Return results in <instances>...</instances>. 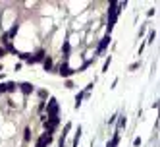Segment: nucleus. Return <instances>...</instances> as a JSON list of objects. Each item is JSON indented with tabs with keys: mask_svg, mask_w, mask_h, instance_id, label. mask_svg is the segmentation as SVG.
Instances as JSON below:
<instances>
[{
	"mask_svg": "<svg viewBox=\"0 0 160 147\" xmlns=\"http://www.w3.org/2000/svg\"><path fill=\"white\" fill-rule=\"evenodd\" d=\"M118 8H122V4H116V2H112L110 4V19H108V33H110V29L114 27V23H116V18H118V14H120V10Z\"/></svg>",
	"mask_w": 160,
	"mask_h": 147,
	"instance_id": "1",
	"label": "nucleus"
},
{
	"mask_svg": "<svg viewBox=\"0 0 160 147\" xmlns=\"http://www.w3.org/2000/svg\"><path fill=\"white\" fill-rule=\"evenodd\" d=\"M46 112H48V116H58V101L56 99H50V103H48V106H46Z\"/></svg>",
	"mask_w": 160,
	"mask_h": 147,
	"instance_id": "2",
	"label": "nucleus"
},
{
	"mask_svg": "<svg viewBox=\"0 0 160 147\" xmlns=\"http://www.w3.org/2000/svg\"><path fill=\"white\" fill-rule=\"evenodd\" d=\"M58 116H52V118H48V120H45V128L48 130V132H52V130L56 128V126H58Z\"/></svg>",
	"mask_w": 160,
	"mask_h": 147,
	"instance_id": "3",
	"label": "nucleus"
},
{
	"mask_svg": "<svg viewBox=\"0 0 160 147\" xmlns=\"http://www.w3.org/2000/svg\"><path fill=\"white\" fill-rule=\"evenodd\" d=\"M50 141H52V136H50V133H42L41 138H39V141H37V147H46Z\"/></svg>",
	"mask_w": 160,
	"mask_h": 147,
	"instance_id": "4",
	"label": "nucleus"
},
{
	"mask_svg": "<svg viewBox=\"0 0 160 147\" xmlns=\"http://www.w3.org/2000/svg\"><path fill=\"white\" fill-rule=\"evenodd\" d=\"M60 74H62V76H64V78H69V76H72L73 74V70L72 68H68V66H60Z\"/></svg>",
	"mask_w": 160,
	"mask_h": 147,
	"instance_id": "5",
	"label": "nucleus"
},
{
	"mask_svg": "<svg viewBox=\"0 0 160 147\" xmlns=\"http://www.w3.org/2000/svg\"><path fill=\"white\" fill-rule=\"evenodd\" d=\"M108 43H110V35H106L104 39L101 41V45H98V52H102V51H104L106 46H108Z\"/></svg>",
	"mask_w": 160,
	"mask_h": 147,
	"instance_id": "6",
	"label": "nucleus"
},
{
	"mask_svg": "<svg viewBox=\"0 0 160 147\" xmlns=\"http://www.w3.org/2000/svg\"><path fill=\"white\" fill-rule=\"evenodd\" d=\"M19 87H21V91L25 93V95H29V93H33V85H31V83H21Z\"/></svg>",
	"mask_w": 160,
	"mask_h": 147,
	"instance_id": "7",
	"label": "nucleus"
},
{
	"mask_svg": "<svg viewBox=\"0 0 160 147\" xmlns=\"http://www.w3.org/2000/svg\"><path fill=\"white\" fill-rule=\"evenodd\" d=\"M118 143H120V136H118V133H116L114 138H112V141H110V143H108V145H106V147H116V145H118Z\"/></svg>",
	"mask_w": 160,
	"mask_h": 147,
	"instance_id": "8",
	"label": "nucleus"
},
{
	"mask_svg": "<svg viewBox=\"0 0 160 147\" xmlns=\"http://www.w3.org/2000/svg\"><path fill=\"white\" fill-rule=\"evenodd\" d=\"M16 87H18V85L10 81V83H6V85H4V91H16Z\"/></svg>",
	"mask_w": 160,
	"mask_h": 147,
	"instance_id": "9",
	"label": "nucleus"
},
{
	"mask_svg": "<svg viewBox=\"0 0 160 147\" xmlns=\"http://www.w3.org/2000/svg\"><path fill=\"white\" fill-rule=\"evenodd\" d=\"M42 66H45V70H50L52 68V60L50 58H45V60H42Z\"/></svg>",
	"mask_w": 160,
	"mask_h": 147,
	"instance_id": "10",
	"label": "nucleus"
},
{
	"mask_svg": "<svg viewBox=\"0 0 160 147\" xmlns=\"http://www.w3.org/2000/svg\"><path fill=\"white\" fill-rule=\"evenodd\" d=\"M83 97H85V93H79V95H77V99H75V106L81 105V99H83Z\"/></svg>",
	"mask_w": 160,
	"mask_h": 147,
	"instance_id": "11",
	"label": "nucleus"
},
{
	"mask_svg": "<svg viewBox=\"0 0 160 147\" xmlns=\"http://www.w3.org/2000/svg\"><path fill=\"white\" fill-rule=\"evenodd\" d=\"M124 126H125V118H122V120H120V124H118V128H124Z\"/></svg>",
	"mask_w": 160,
	"mask_h": 147,
	"instance_id": "12",
	"label": "nucleus"
},
{
	"mask_svg": "<svg viewBox=\"0 0 160 147\" xmlns=\"http://www.w3.org/2000/svg\"><path fill=\"white\" fill-rule=\"evenodd\" d=\"M39 95H41V99H45V97H48V93H46V91H39Z\"/></svg>",
	"mask_w": 160,
	"mask_h": 147,
	"instance_id": "13",
	"label": "nucleus"
},
{
	"mask_svg": "<svg viewBox=\"0 0 160 147\" xmlns=\"http://www.w3.org/2000/svg\"><path fill=\"white\" fill-rule=\"evenodd\" d=\"M6 54V51H4V49H2V46H0V58H2V56H4Z\"/></svg>",
	"mask_w": 160,
	"mask_h": 147,
	"instance_id": "14",
	"label": "nucleus"
}]
</instances>
